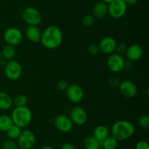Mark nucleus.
Listing matches in <instances>:
<instances>
[{
    "instance_id": "obj_1",
    "label": "nucleus",
    "mask_w": 149,
    "mask_h": 149,
    "mask_svg": "<svg viewBox=\"0 0 149 149\" xmlns=\"http://www.w3.org/2000/svg\"><path fill=\"white\" fill-rule=\"evenodd\" d=\"M63 39V35L61 29L58 26L51 25L42 32L40 42L45 48L53 50L61 46Z\"/></svg>"
},
{
    "instance_id": "obj_2",
    "label": "nucleus",
    "mask_w": 149,
    "mask_h": 149,
    "mask_svg": "<svg viewBox=\"0 0 149 149\" xmlns=\"http://www.w3.org/2000/svg\"><path fill=\"white\" fill-rule=\"evenodd\" d=\"M135 131V126L130 121L120 120L112 125L110 133L117 141H123L132 137Z\"/></svg>"
},
{
    "instance_id": "obj_3",
    "label": "nucleus",
    "mask_w": 149,
    "mask_h": 149,
    "mask_svg": "<svg viewBox=\"0 0 149 149\" xmlns=\"http://www.w3.org/2000/svg\"><path fill=\"white\" fill-rule=\"evenodd\" d=\"M32 112L27 106L15 107L11 114L13 124L23 129L30 124L32 120Z\"/></svg>"
},
{
    "instance_id": "obj_4",
    "label": "nucleus",
    "mask_w": 149,
    "mask_h": 149,
    "mask_svg": "<svg viewBox=\"0 0 149 149\" xmlns=\"http://www.w3.org/2000/svg\"><path fill=\"white\" fill-rule=\"evenodd\" d=\"M23 72L22 66L16 60L7 61V64L4 65V74L8 80L15 81L20 77Z\"/></svg>"
},
{
    "instance_id": "obj_5",
    "label": "nucleus",
    "mask_w": 149,
    "mask_h": 149,
    "mask_svg": "<svg viewBox=\"0 0 149 149\" xmlns=\"http://www.w3.org/2000/svg\"><path fill=\"white\" fill-rule=\"evenodd\" d=\"M23 34L21 31L16 27H9L4 32L3 39L7 45L17 46L23 41Z\"/></svg>"
},
{
    "instance_id": "obj_6",
    "label": "nucleus",
    "mask_w": 149,
    "mask_h": 149,
    "mask_svg": "<svg viewBox=\"0 0 149 149\" xmlns=\"http://www.w3.org/2000/svg\"><path fill=\"white\" fill-rule=\"evenodd\" d=\"M18 148L20 149H31L36 143V135L30 129L22 130L17 139Z\"/></svg>"
},
{
    "instance_id": "obj_7",
    "label": "nucleus",
    "mask_w": 149,
    "mask_h": 149,
    "mask_svg": "<svg viewBox=\"0 0 149 149\" xmlns=\"http://www.w3.org/2000/svg\"><path fill=\"white\" fill-rule=\"evenodd\" d=\"M22 18L29 26H36L42 22V15L37 9L28 7L22 12Z\"/></svg>"
},
{
    "instance_id": "obj_8",
    "label": "nucleus",
    "mask_w": 149,
    "mask_h": 149,
    "mask_svg": "<svg viewBox=\"0 0 149 149\" xmlns=\"http://www.w3.org/2000/svg\"><path fill=\"white\" fill-rule=\"evenodd\" d=\"M127 10V6L124 0H113L108 4V14L114 19L123 17Z\"/></svg>"
},
{
    "instance_id": "obj_9",
    "label": "nucleus",
    "mask_w": 149,
    "mask_h": 149,
    "mask_svg": "<svg viewBox=\"0 0 149 149\" xmlns=\"http://www.w3.org/2000/svg\"><path fill=\"white\" fill-rule=\"evenodd\" d=\"M69 118H71L73 124L77 126L84 125L87 121V112L84 108L81 106L74 107L70 112Z\"/></svg>"
},
{
    "instance_id": "obj_10",
    "label": "nucleus",
    "mask_w": 149,
    "mask_h": 149,
    "mask_svg": "<svg viewBox=\"0 0 149 149\" xmlns=\"http://www.w3.org/2000/svg\"><path fill=\"white\" fill-rule=\"evenodd\" d=\"M53 122L55 128L62 133L71 131L74 125L69 116L65 114H59L56 115Z\"/></svg>"
},
{
    "instance_id": "obj_11",
    "label": "nucleus",
    "mask_w": 149,
    "mask_h": 149,
    "mask_svg": "<svg viewBox=\"0 0 149 149\" xmlns=\"http://www.w3.org/2000/svg\"><path fill=\"white\" fill-rule=\"evenodd\" d=\"M118 89L121 94L127 99H132L138 93L137 86L130 80H125L120 82Z\"/></svg>"
},
{
    "instance_id": "obj_12",
    "label": "nucleus",
    "mask_w": 149,
    "mask_h": 149,
    "mask_svg": "<svg viewBox=\"0 0 149 149\" xmlns=\"http://www.w3.org/2000/svg\"><path fill=\"white\" fill-rule=\"evenodd\" d=\"M125 59L122 56L113 53L107 58V66L109 70L114 73L122 72L125 67Z\"/></svg>"
},
{
    "instance_id": "obj_13",
    "label": "nucleus",
    "mask_w": 149,
    "mask_h": 149,
    "mask_svg": "<svg viewBox=\"0 0 149 149\" xmlns=\"http://www.w3.org/2000/svg\"><path fill=\"white\" fill-rule=\"evenodd\" d=\"M65 92L68 99L72 103H79L84 98V91L78 84L69 85Z\"/></svg>"
},
{
    "instance_id": "obj_14",
    "label": "nucleus",
    "mask_w": 149,
    "mask_h": 149,
    "mask_svg": "<svg viewBox=\"0 0 149 149\" xmlns=\"http://www.w3.org/2000/svg\"><path fill=\"white\" fill-rule=\"evenodd\" d=\"M116 44L117 42L114 38L112 37H106L100 39L97 45L100 53L106 55H110L115 52Z\"/></svg>"
},
{
    "instance_id": "obj_15",
    "label": "nucleus",
    "mask_w": 149,
    "mask_h": 149,
    "mask_svg": "<svg viewBox=\"0 0 149 149\" xmlns=\"http://www.w3.org/2000/svg\"><path fill=\"white\" fill-rule=\"evenodd\" d=\"M143 48L138 44H132L127 47L125 54L129 61H137L141 59L143 56Z\"/></svg>"
},
{
    "instance_id": "obj_16",
    "label": "nucleus",
    "mask_w": 149,
    "mask_h": 149,
    "mask_svg": "<svg viewBox=\"0 0 149 149\" xmlns=\"http://www.w3.org/2000/svg\"><path fill=\"white\" fill-rule=\"evenodd\" d=\"M108 14V4L100 1L94 4L93 8V15L95 18L102 19Z\"/></svg>"
},
{
    "instance_id": "obj_17",
    "label": "nucleus",
    "mask_w": 149,
    "mask_h": 149,
    "mask_svg": "<svg viewBox=\"0 0 149 149\" xmlns=\"http://www.w3.org/2000/svg\"><path fill=\"white\" fill-rule=\"evenodd\" d=\"M26 37L28 38L29 41L32 42H40L41 36H42V32L40 29L36 26H29L27 29H26Z\"/></svg>"
},
{
    "instance_id": "obj_18",
    "label": "nucleus",
    "mask_w": 149,
    "mask_h": 149,
    "mask_svg": "<svg viewBox=\"0 0 149 149\" xmlns=\"http://www.w3.org/2000/svg\"><path fill=\"white\" fill-rule=\"evenodd\" d=\"M109 134H110V131H109V129L104 125L97 126L95 128L94 131H93V137L97 139L100 143L106 137H109Z\"/></svg>"
},
{
    "instance_id": "obj_19",
    "label": "nucleus",
    "mask_w": 149,
    "mask_h": 149,
    "mask_svg": "<svg viewBox=\"0 0 149 149\" xmlns=\"http://www.w3.org/2000/svg\"><path fill=\"white\" fill-rule=\"evenodd\" d=\"M13 105V98L6 92L0 91V110H8Z\"/></svg>"
},
{
    "instance_id": "obj_20",
    "label": "nucleus",
    "mask_w": 149,
    "mask_h": 149,
    "mask_svg": "<svg viewBox=\"0 0 149 149\" xmlns=\"http://www.w3.org/2000/svg\"><path fill=\"white\" fill-rule=\"evenodd\" d=\"M84 149H99L101 147V143L93 136L85 137L83 141Z\"/></svg>"
},
{
    "instance_id": "obj_21",
    "label": "nucleus",
    "mask_w": 149,
    "mask_h": 149,
    "mask_svg": "<svg viewBox=\"0 0 149 149\" xmlns=\"http://www.w3.org/2000/svg\"><path fill=\"white\" fill-rule=\"evenodd\" d=\"M1 52V56H2V58L7 60V61L13 60L16 54L15 47L6 44L2 48Z\"/></svg>"
},
{
    "instance_id": "obj_22",
    "label": "nucleus",
    "mask_w": 149,
    "mask_h": 149,
    "mask_svg": "<svg viewBox=\"0 0 149 149\" xmlns=\"http://www.w3.org/2000/svg\"><path fill=\"white\" fill-rule=\"evenodd\" d=\"M13 125L11 116L7 115H0V131H7Z\"/></svg>"
},
{
    "instance_id": "obj_23",
    "label": "nucleus",
    "mask_w": 149,
    "mask_h": 149,
    "mask_svg": "<svg viewBox=\"0 0 149 149\" xmlns=\"http://www.w3.org/2000/svg\"><path fill=\"white\" fill-rule=\"evenodd\" d=\"M117 146L118 141L111 135H109L101 142V148L103 149H116Z\"/></svg>"
},
{
    "instance_id": "obj_24",
    "label": "nucleus",
    "mask_w": 149,
    "mask_h": 149,
    "mask_svg": "<svg viewBox=\"0 0 149 149\" xmlns=\"http://www.w3.org/2000/svg\"><path fill=\"white\" fill-rule=\"evenodd\" d=\"M22 131V129L20 128L17 126L13 124L7 131H6V134H7V137L8 139L10 140H15L18 138V137L20 136V133Z\"/></svg>"
},
{
    "instance_id": "obj_25",
    "label": "nucleus",
    "mask_w": 149,
    "mask_h": 149,
    "mask_svg": "<svg viewBox=\"0 0 149 149\" xmlns=\"http://www.w3.org/2000/svg\"><path fill=\"white\" fill-rule=\"evenodd\" d=\"M28 102V97L25 94H17L13 99V105L15 107L26 106Z\"/></svg>"
},
{
    "instance_id": "obj_26",
    "label": "nucleus",
    "mask_w": 149,
    "mask_h": 149,
    "mask_svg": "<svg viewBox=\"0 0 149 149\" xmlns=\"http://www.w3.org/2000/svg\"><path fill=\"white\" fill-rule=\"evenodd\" d=\"M1 148L2 149H19L17 142L10 139L4 140L1 143Z\"/></svg>"
},
{
    "instance_id": "obj_27",
    "label": "nucleus",
    "mask_w": 149,
    "mask_h": 149,
    "mask_svg": "<svg viewBox=\"0 0 149 149\" xmlns=\"http://www.w3.org/2000/svg\"><path fill=\"white\" fill-rule=\"evenodd\" d=\"M138 125L141 129H148L149 128V116L147 114L142 115L138 118Z\"/></svg>"
},
{
    "instance_id": "obj_28",
    "label": "nucleus",
    "mask_w": 149,
    "mask_h": 149,
    "mask_svg": "<svg viewBox=\"0 0 149 149\" xmlns=\"http://www.w3.org/2000/svg\"><path fill=\"white\" fill-rule=\"evenodd\" d=\"M95 20V18L93 15L87 14L81 19V23L83 24V26H86V27H90L94 24Z\"/></svg>"
},
{
    "instance_id": "obj_29",
    "label": "nucleus",
    "mask_w": 149,
    "mask_h": 149,
    "mask_svg": "<svg viewBox=\"0 0 149 149\" xmlns=\"http://www.w3.org/2000/svg\"><path fill=\"white\" fill-rule=\"evenodd\" d=\"M127 46L126 44L124 43V42L117 43L116 44V49H115L114 53L122 56L123 54H125V53H126V51H127Z\"/></svg>"
},
{
    "instance_id": "obj_30",
    "label": "nucleus",
    "mask_w": 149,
    "mask_h": 149,
    "mask_svg": "<svg viewBox=\"0 0 149 149\" xmlns=\"http://www.w3.org/2000/svg\"><path fill=\"white\" fill-rule=\"evenodd\" d=\"M87 52H88L90 55H97V53H100L98 45H96V44H91V45H90L88 46V48H87Z\"/></svg>"
},
{
    "instance_id": "obj_31",
    "label": "nucleus",
    "mask_w": 149,
    "mask_h": 149,
    "mask_svg": "<svg viewBox=\"0 0 149 149\" xmlns=\"http://www.w3.org/2000/svg\"><path fill=\"white\" fill-rule=\"evenodd\" d=\"M69 84L68 83V82L65 80H61L58 82L57 83V87L61 91H65L66 89H68Z\"/></svg>"
},
{
    "instance_id": "obj_32",
    "label": "nucleus",
    "mask_w": 149,
    "mask_h": 149,
    "mask_svg": "<svg viewBox=\"0 0 149 149\" xmlns=\"http://www.w3.org/2000/svg\"><path fill=\"white\" fill-rule=\"evenodd\" d=\"M135 149H149V145L145 140H141L136 143Z\"/></svg>"
},
{
    "instance_id": "obj_33",
    "label": "nucleus",
    "mask_w": 149,
    "mask_h": 149,
    "mask_svg": "<svg viewBox=\"0 0 149 149\" xmlns=\"http://www.w3.org/2000/svg\"><path fill=\"white\" fill-rule=\"evenodd\" d=\"M109 84L111 85V86L112 87H118L120 83V80L118 77H111L109 80Z\"/></svg>"
},
{
    "instance_id": "obj_34",
    "label": "nucleus",
    "mask_w": 149,
    "mask_h": 149,
    "mask_svg": "<svg viewBox=\"0 0 149 149\" xmlns=\"http://www.w3.org/2000/svg\"><path fill=\"white\" fill-rule=\"evenodd\" d=\"M60 149H75L74 146L70 143H65L61 147Z\"/></svg>"
},
{
    "instance_id": "obj_35",
    "label": "nucleus",
    "mask_w": 149,
    "mask_h": 149,
    "mask_svg": "<svg viewBox=\"0 0 149 149\" xmlns=\"http://www.w3.org/2000/svg\"><path fill=\"white\" fill-rule=\"evenodd\" d=\"M132 67H133V62L132 61H129V60L127 61H125L124 69H127V70H130L131 69H132Z\"/></svg>"
},
{
    "instance_id": "obj_36",
    "label": "nucleus",
    "mask_w": 149,
    "mask_h": 149,
    "mask_svg": "<svg viewBox=\"0 0 149 149\" xmlns=\"http://www.w3.org/2000/svg\"><path fill=\"white\" fill-rule=\"evenodd\" d=\"M127 6H134L138 3V0H124Z\"/></svg>"
},
{
    "instance_id": "obj_37",
    "label": "nucleus",
    "mask_w": 149,
    "mask_h": 149,
    "mask_svg": "<svg viewBox=\"0 0 149 149\" xmlns=\"http://www.w3.org/2000/svg\"><path fill=\"white\" fill-rule=\"evenodd\" d=\"M40 149H55L52 146L49 145H43L42 147H41Z\"/></svg>"
},
{
    "instance_id": "obj_38",
    "label": "nucleus",
    "mask_w": 149,
    "mask_h": 149,
    "mask_svg": "<svg viewBox=\"0 0 149 149\" xmlns=\"http://www.w3.org/2000/svg\"><path fill=\"white\" fill-rule=\"evenodd\" d=\"M0 62H1V65H5L6 64H7V60H5V59H4V58H1V61H0Z\"/></svg>"
},
{
    "instance_id": "obj_39",
    "label": "nucleus",
    "mask_w": 149,
    "mask_h": 149,
    "mask_svg": "<svg viewBox=\"0 0 149 149\" xmlns=\"http://www.w3.org/2000/svg\"><path fill=\"white\" fill-rule=\"evenodd\" d=\"M100 1H103V2H104V3H106V4H110V3L113 0H100Z\"/></svg>"
},
{
    "instance_id": "obj_40",
    "label": "nucleus",
    "mask_w": 149,
    "mask_h": 149,
    "mask_svg": "<svg viewBox=\"0 0 149 149\" xmlns=\"http://www.w3.org/2000/svg\"><path fill=\"white\" fill-rule=\"evenodd\" d=\"M1 58H2V56H1V51H0V61H1Z\"/></svg>"
},
{
    "instance_id": "obj_41",
    "label": "nucleus",
    "mask_w": 149,
    "mask_h": 149,
    "mask_svg": "<svg viewBox=\"0 0 149 149\" xmlns=\"http://www.w3.org/2000/svg\"><path fill=\"white\" fill-rule=\"evenodd\" d=\"M99 149H103V148H101V147H100V148H99Z\"/></svg>"
},
{
    "instance_id": "obj_42",
    "label": "nucleus",
    "mask_w": 149,
    "mask_h": 149,
    "mask_svg": "<svg viewBox=\"0 0 149 149\" xmlns=\"http://www.w3.org/2000/svg\"><path fill=\"white\" fill-rule=\"evenodd\" d=\"M0 143H1V141H0Z\"/></svg>"
}]
</instances>
